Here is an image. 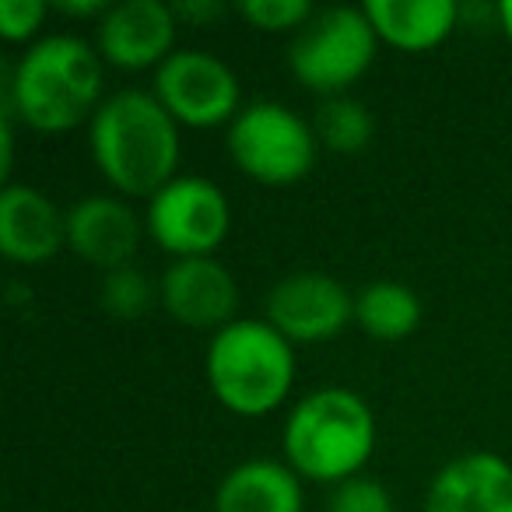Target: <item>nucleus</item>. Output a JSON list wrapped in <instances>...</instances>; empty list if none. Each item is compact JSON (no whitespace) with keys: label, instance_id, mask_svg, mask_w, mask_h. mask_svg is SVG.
Segmentation results:
<instances>
[{"label":"nucleus","instance_id":"1","mask_svg":"<svg viewBox=\"0 0 512 512\" xmlns=\"http://www.w3.org/2000/svg\"><path fill=\"white\" fill-rule=\"evenodd\" d=\"M102 78L106 64L92 43L67 32L43 36L8 67L4 116L36 134H67L92 123L106 102Z\"/></svg>","mask_w":512,"mask_h":512},{"label":"nucleus","instance_id":"2","mask_svg":"<svg viewBox=\"0 0 512 512\" xmlns=\"http://www.w3.org/2000/svg\"><path fill=\"white\" fill-rule=\"evenodd\" d=\"M88 148L116 197L151 200L179 176L183 137L155 92L120 88L88 123Z\"/></svg>","mask_w":512,"mask_h":512},{"label":"nucleus","instance_id":"3","mask_svg":"<svg viewBox=\"0 0 512 512\" xmlns=\"http://www.w3.org/2000/svg\"><path fill=\"white\" fill-rule=\"evenodd\" d=\"M376 435V414L362 393L351 386H316L288 411L281 449L302 481L334 488L365 474Z\"/></svg>","mask_w":512,"mask_h":512},{"label":"nucleus","instance_id":"4","mask_svg":"<svg viewBox=\"0 0 512 512\" xmlns=\"http://www.w3.org/2000/svg\"><path fill=\"white\" fill-rule=\"evenodd\" d=\"M204 376L225 411L239 418H264L285 404L295 386V344L267 320L239 316L211 334Z\"/></svg>","mask_w":512,"mask_h":512},{"label":"nucleus","instance_id":"5","mask_svg":"<svg viewBox=\"0 0 512 512\" xmlns=\"http://www.w3.org/2000/svg\"><path fill=\"white\" fill-rule=\"evenodd\" d=\"M376 50L379 36L365 18V8H323L295 32L288 46V71L306 92L337 99L365 78Z\"/></svg>","mask_w":512,"mask_h":512},{"label":"nucleus","instance_id":"6","mask_svg":"<svg viewBox=\"0 0 512 512\" xmlns=\"http://www.w3.org/2000/svg\"><path fill=\"white\" fill-rule=\"evenodd\" d=\"M225 148L242 176L264 186H292L306 179L320 155L313 123L274 99L246 102L228 123Z\"/></svg>","mask_w":512,"mask_h":512},{"label":"nucleus","instance_id":"7","mask_svg":"<svg viewBox=\"0 0 512 512\" xmlns=\"http://www.w3.org/2000/svg\"><path fill=\"white\" fill-rule=\"evenodd\" d=\"M144 228L151 242L172 260L214 256L232 228V204L211 179L176 176L148 200Z\"/></svg>","mask_w":512,"mask_h":512},{"label":"nucleus","instance_id":"8","mask_svg":"<svg viewBox=\"0 0 512 512\" xmlns=\"http://www.w3.org/2000/svg\"><path fill=\"white\" fill-rule=\"evenodd\" d=\"M155 99L179 127H228L242 109L239 74L211 50H176L151 81Z\"/></svg>","mask_w":512,"mask_h":512},{"label":"nucleus","instance_id":"9","mask_svg":"<svg viewBox=\"0 0 512 512\" xmlns=\"http://www.w3.org/2000/svg\"><path fill=\"white\" fill-rule=\"evenodd\" d=\"M264 309V320L292 344H327L355 323V295L327 271L285 274Z\"/></svg>","mask_w":512,"mask_h":512},{"label":"nucleus","instance_id":"10","mask_svg":"<svg viewBox=\"0 0 512 512\" xmlns=\"http://www.w3.org/2000/svg\"><path fill=\"white\" fill-rule=\"evenodd\" d=\"M176 11L162 0H120L95 22V50L116 71H158L176 53Z\"/></svg>","mask_w":512,"mask_h":512},{"label":"nucleus","instance_id":"11","mask_svg":"<svg viewBox=\"0 0 512 512\" xmlns=\"http://www.w3.org/2000/svg\"><path fill=\"white\" fill-rule=\"evenodd\" d=\"M158 302L176 323L190 330H211L218 334L228 327L239 309V285L232 271L218 256H190V260H169L158 278Z\"/></svg>","mask_w":512,"mask_h":512},{"label":"nucleus","instance_id":"12","mask_svg":"<svg viewBox=\"0 0 512 512\" xmlns=\"http://www.w3.org/2000/svg\"><path fill=\"white\" fill-rule=\"evenodd\" d=\"M144 221L123 197L92 193L67 211V249L99 271H120L134 264L144 239Z\"/></svg>","mask_w":512,"mask_h":512},{"label":"nucleus","instance_id":"13","mask_svg":"<svg viewBox=\"0 0 512 512\" xmlns=\"http://www.w3.org/2000/svg\"><path fill=\"white\" fill-rule=\"evenodd\" d=\"M67 246V211L29 183L0 190V253L18 267H39Z\"/></svg>","mask_w":512,"mask_h":512},{"label":"nucleus","instance_id":"14","mask_svg":"<svg viewBox=\"0 0 512 512\" xmlns=\"http://www.w3.org/2000/svg\"><path fill=\"white\" fill-rule=\"evenodd\" d=\"M421 512H512V463L470 449L435 470Z\"/></svg>","mask_w":512,"mask_h":512},{"label":"nucleus","instance_id":"15","mask_svg":"<svg viewBox=\"0 0 512 512\" xmlns=\"http://www.w3.org/2000/svg\"><path fill=\"white\" fill-rule=\"evenodd\" d=\"M285 460H242L214 488V512H302L306 488Z\"/></svg>","mask_w":512,"mask_h":512},{"label":"nucleus","instance_id":"16","mask_svg":"<svg viewBox=\"0 0 512 512\" xmlns=\"http://www.w3.org/2000/svg\"><path fill=\"white\" fill-rule=\"evenodd\" d=\"M362 8L379 43L400 53L435 50L453 36L463 18L456 0H365Z\"/></svg>","mask_w":512,"mask_h":512},{"label":"nucleus","instance_id":"17","mask_svg":"<svg viewBox=\"0 0 512 512\" xmlns=\"http://www.w3.org/2000/svg\"><path fill=\"white\" fill-rule=\"evenodd\" d=\"M421 316H425V309H421L418 292L407 288L404 281L379 278L369 281L355 295V323L372 341H383V344L407 341L421 327Z\"/></svg>","mask_w":512,"mask_h":512},{"label":"nucleus","instance_id":"18","mask_svg":"<svg viewBox=\"0 0 512 512\" xmlns=\"http://www.w3.org/2000/svg\"><path fill=\"white\" fill-rule=\"evenodd\" d=\"M313 130L320 137V148L337 151V155H358L369 148L376 123L372 113L351 95H337V99H323L316 109Z\"/></svg>","mask_w":512,"mask_h":512},{"label":"nucleus","instance_id":"19","mask_svg":"<svg viewBox=\"0 0 512 512\" xmlns=\"http://www.w3.org/2000/svg\"><path fill=\"white\" fill-rule=\"evenodd\" d=\"M99 302L116 320H141L158 302V285L141 271V267H120V271L102 274Z\"/></svg>","mask_w":512,"mask_h":512},{"label":"nucleus","instance_id":"20","mask_svg":"<svg viewBox=\"0 0 512 512\" xmlns=\"http://www.w3.org/2000/svg\"><path fill=\"white\" fill-rule=\"evenodd\" d=\"M327 512H397V502L379 477L358 474L330 488Z\"/></svg>","mask_w":512,"mask_h":512},{"label":"nucleus","instance_id":"21","mask_svg":"<svg viewBox=\"0 0 512 512\" xmlns=\"http://www.w3.org/2000/svg\"><path fill=\"white\" fill-rule=\"evenodd\" d=\"M239 15L260 32H299L316 8L309 0H242Z\"/></svg>","mask_w":512,"mask_h":512},{"label":"nucleus","instance_id":"22","mask_svg":"<svg viewBox=\"0 0 512 512\" xmlns=\"http://www.w3.org/2000/svg\"><path fill=\"white\" fill-rule=\"evenodd\" d=\"M46 18H50V4L43 0H0V36L15 46L39 43Z\"/></svg>","mask_w":512,"mask_h":512},{"label":"nucleus","instance_id":"23","mask_svg":"<svg viewBox=\"0 0 512 512\" xmlns=\"http://www.w3.org/2000/svg\"><path fill=\"white\" fill-rule=\"evenodd\" d=\"M172 11H176L179 22L197 25V29L221 22V18L228 15V8L221 4V0H179V4H172Z\"/></svg>","mask_w":512,"mask_h":512},{"label":"nucleus","instance_id":"24","mask_svg":"<svg viewBox=\"0 0 512 512\" xmlns=\"http://www.w3.org/2000/svg\"><path fill=\"white\" fill-rule=\"evenodd\" d=\"M106 11H109L106 0H60L57 4V15H67V18H95V22H99Z\"/></svg>","mask_w":512,"mask_h":512},{"label":"nucleus","instance_id":"25","mask_svg":"<svg viewBox=\"0 0 512 512\" xmlns=\"http://www.w3.org/2000/svg\"><path fill=\"white\" fill-rule=\"evenodd\" d=\"M495 18H498V29L509 36L512 43V0H502V4H495Z\"/></svg>","mask_w":512,"mask_h":512}]
</instances>
